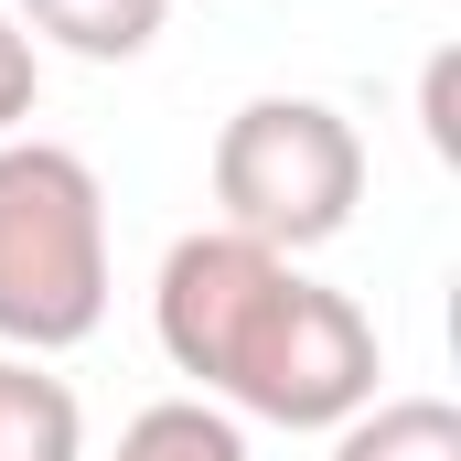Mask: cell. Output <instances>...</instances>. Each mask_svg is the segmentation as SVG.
<instances>
[{
	"instance_id": "6da1fadb",
	"label": "cell",
	"mask_w": 461,
	"mask_h": 461,
	"mask_svg": "<svg viewBox=\"0 0 461 461\" xmlns=\"http://www.w3.org/2000/svg\"><path fill=\"white\" fill-rule=\"evenodd\" d=\"M150 333L172 375H194V397H215L226 419H268V429H344L386 375V344L344 290H322L301 258L226 226L161 247Z\"/></svg>"
},
{
	"instance_id": "7a4b0ae2",
	"label": "cell",
	"mask_w": 461,
	"mask_h": 461,
	"mask_svg": "<svg viewBox=\"0 0 461 461\" xmlns=\"http://www.w3.org/2000/svg\"><path fill=\"white\" fill-rule=\"evenodd\" d=\"M108 322V194L65 140H0V354H76Z\"/></svg>"
},
{
	"instance_id": "3957f363",
	"label": "cell",
	"mask_w": 461,
	"mask_h": 461,
	"mask_svg": "<svg viewBox=\"0 0 461 461\" xmlns=\"http://www.w3.org/2000/svg\"><path fill=\"white\" fill-rule=\"evenodd\" d=\"M215 226L258 236L279 258H312L354 226L365 204V140L333 97H247V108L215 129Z\"/></svg>"
},
{
	"instance_id": "277c9868",
	"label": "cell",
	"mask_w": 461,
	"mask_h": 461,
	"mask_svg": "<svg viewBox=\"0 0 461 461\" xmlns=\"http://www.w3.org/2000/svg\"><path fill=\"white\" fill-rule=\"evenodd\" d=\"M11 22L32 32V54H76V65H140L172 22V0H11Z\"/></svg>"
},
{
	"instance_id": "5b68a950",
	"label": "cell",
	"mask_w": 461,
	"mask_h": 461,
	"mask_svg": "<svg viewBox=\"0 0 461 461\" xmlns=\"http://www.w3.org/2000/svg\"><path fill=\"white\" fill-rule=\"evenodd\" d=\"M0 461H86V408L43 354H0Z\"/></svg>"
},
{
	"instance_id": "8992f818",
	"label": "cell",
	"mask_w": 461,
	"mask_h": 461,
	"mask_svg": "<svg viewBox=\"0 0 461 461\" xmlns=\"http://www.w3.org/2000/svg\"><path fill=\"white\" fill-rule=\"evenodd\" d=\"M333 461H461V408L451 397H365L333 429Z\"/></svg>"
},
{
	"instance_id": "52a82bcc",
	"label": "cell",
	"mask_w": 461,
	"mask_h": 461,
	"mask_svg": "<svg viewBox=\"0 0 461 461\" xmlns=\"http://www.w3.org/2000/svg\"><path fill=\"white\" fill-rule=\"evenodd\" d=\"M108 461H247V419H226L215 397H150Z\"/></svg>"
},
{
	"instance_id": "ba28073f",
	"label": "cell",
	"mask_w": 461,
	"mask_h": 461,
	"mask_svg": "<svg viewBox=\"0 0 461 461\" xmlns=\"http://www.w3.org/2000/svg\"><path fill=\"white\" fill-rule=\"evenodd\" d=\"M43 97V54H32V32L0 11V140H22V118Z\"/></svg>"
},
{
	"instance_id": "9c48e42d",
	"label": "cell",
	"mask_w": 461,
	"mask_h": 461,
	"mask_svg": "<svg viewBox=\"0 0 461 461\" xmlns=\"http://www.w3.org/2000/svg\"><path fill=\"white\" fill-rule=\"evenodd\" d=\"M451 86H461V54H429V76H419V118H429V150L451 161L461 129H451Z\"/></svg>"
}]
</instances>
